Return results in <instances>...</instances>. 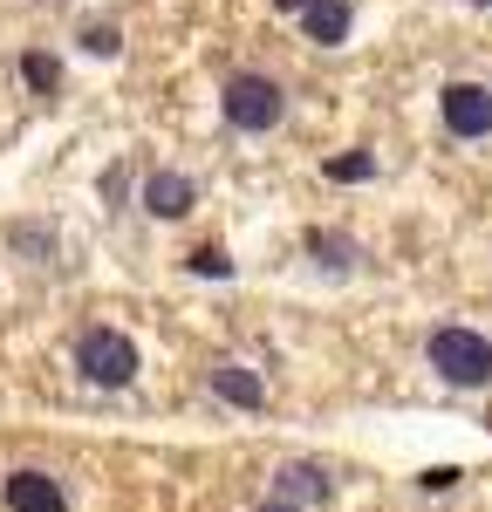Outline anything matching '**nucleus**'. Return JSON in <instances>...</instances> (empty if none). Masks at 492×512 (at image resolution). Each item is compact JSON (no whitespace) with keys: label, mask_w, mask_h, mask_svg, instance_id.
I'll return each instance as SVG.
<instances>
[{"label":"nucleus","mask_w":492,"mask_h":512,"mask_svg":"<svg viewBox=\"0 0 492 512\" xmlns=\"http://www.w3.org/2000/svg\"><path fill=\"white\" fill-rule=\"evenodd\" d=\"M431 369L445 376L451 390H486L492 383V342L472 328H438L431 335Z\"/></svg>","instance_id":"obj_1"},{"label":"nucleus","mask_w":492,"mask_h":512,"mask_svg":"<svg viewBox=\"0 0 492 512\" xmlns=\"http://www.w3.org/2000/svg\"><path fill=\"white\" fill-rule=\"evenodd\" d=\"M76 362L89 383H103V390H123L130 376H137V342L123 335V328H89L76 342Z\"/></svg>","instance_id":"obj_2"},{"label":"nucleus","mask_w":492,"mask_h":512,"mask_svg":"<svg viewBox=\"0 0 492 512\" xmlns=\"http://www.w3.org/2000/svg\"><path fill=\"white\" fill-rule=\"evenodd\" d=\"M219 103H226V123H233V130H274L281 110H287L281 82H267V76H233Z\"/></svg>","instance_id":"obj_3"},{"label":"nucleus","mask_w":492,"mask_h":512,"mask_svg":"<svg viewBox=\"0 0 492 512\" xmlns=\"http://www.w3.org/2000/svg\"><path fill=\"white\" fill-rule=\"evenodd\" d=\"M438 110H445V130L451 137H492V89L486 82H445V96H438Z\"/></svg>","instance_id":"obj_4"},{"label":"nucleus","mask_w":492,"mask_h":512,"mask_svg":"<svg viewBox=\"0 0 492 512\" xmlns=\"http://www.w3.org/2000/svg\"><path fill=\"white\" fill-rule=\"evenodd\" d=\"M199 205V185L185 178V171H151L144 178V212H158V219H185Z\"/></svg>","instance_id":"obj_5"},{"label":"nucleus","mask_w":492,"mask_h":512,"mask_svg":"<svg viewBox=\"0 0 492 512\" xmlns=\"http://www.w3.org/2000/svg\"><path fill=\"white\" fill-rule=\"evenodd\" d=\"M7 512H69V499L48 472H14L7 478Z\"/></svg>","instance_id":"obj_6"},{"label":"nucleus","mask_w":492,"mask_h":512,"mask_svg":"<svg viewBox=\"0 0 492 512\" xmlns=\"http://www.w3.org/2000/svg\"><path fill=\"white\" fill-rule=\"evenodd\" d=\"M212 396H226L233 410H260L267 403V383L253 369H240V362H212Z\"/></svg>","instance_id":"obj_7"},{"label":"nucleus","mask_w":492,"mask_h":512,"mask_svg":"<svg viewBox=\"0 0 492 512\" xmlns=\"http://www.w3.org/2000/svg\"><path fill=\"white\" fill-rule=\"evenodd\" d=\"M301 21H308V35L322 48H335V41H349V0H315Z\"/></svg>","instance_id":"obj_8"},{"label":"nucleus","mask_w":492,"mask_h":512,"mask_svg":"<svg viewBox=\"0 0 492 512\" xmlns=\"http://www.w3.org/2000/svg\"><path fill=\"white\" fill-rule=\"evenodd\" d=\"M274 485H281L287 499H328V472L322 465H281Z\"/></svg>","instance_id":"obj_9"},{"label":"nucleus","mask_w":492,"mask_h":512,"mask_svg":"<svg viewBox=\"0 0 492 512\" xmlns=\"http://www.w3.org/2000/svg\"><path fill=\"white\" fill-rule=\"evenodd\" d=\"M308 253H315L322 267H349V260H356V246L342 233H308Z\"/></svg>","instance_id":"obj_10"},{"label":"nucleus","mask_w":492,"mask_h":512,"mask_svg":"<svg viewBox=\"0 0 492 512\" xmlns=\"http://www.w3.org/2000/svg\"><path fill=\"white\" fill-rule=\"evenodd\" d=\"M328 178H335V185H363V178H376V158H369V151H349V158L328 164Z\"/></svg>","instance_id":"obj_11"},{"label":"nucleus","mask_w":492,"mask_h":512,"mask_svg":"<svg viewBox=\"0 0 492 512\" xmlns=\"http://www.w3.org/2000/svg\"><path fill=\"white\" fill-rule=\"evenodd\" d=\"M21 76H28V89H55V82H62V62H55V55H21Z\"/></svg>","instance_id":"obj_12"},{"label":"nucleus","mask_w":492,"mask_h":512,"mask_svg":"<svg viewBox=\"0 0 492 512\" xmlns=\"http://www.w3.org/2000/svg\"><path fill=\"white\" fill-rule=\"evenodd\" d=\"M192 274H212V280H226V274H233V260H226L219 246H199V253H192Z\"/></svg>","instance_id":"obj_13"},{"label":"nucleus","mask_w":492,"mask_h":512,"mask_svg":"<svg viewBox=\"0 0 492 512\" xmlns=\"http://www.w3.org/2000/svg\"><path fill=\"white\" fill-rule=\"evenodd\" d=\"M82 48L89 55H117V28H82Z\"/></svg>","instance_id":"obj_14"},{"label":"nucleus","mask_w":492,"mask_h":512,"mask_svg":"<svg viewBox=\"0 0 492 512\" xmlns=\"http://www.w3.org/2000/svg\"><path fill=\"white\" fill-rule=\"evenodd\" d=\"M417 485H431V492H445V485H458V472H451V465H438V472H424Z\"/></svg>","instance_id":"obj_15"},{"label":"nucleus","mask_w":492,"mask_h":512,"mask_svg":"<svg viewBox=\"0 0 492 512\" xmlns=\"http://www.w3.org/2000/svg\"><path fill=\"white\" fill-rule=\"evenodd\" d=\"M274 7H294V14H308V7H315V0H274Z\"/></svg>","instance_id":"obj_16"},{"label":"nucleus","mask_w":492,"mask_h":512,"mask_svg":"<svg viewBox=\"0 0 492 512\" xmlns=\"http://www.w3.org/2000/svg\"><path fill=\"white\" fill-rule=\"evenodd\" d=\"M260 512H294V506H281V499H274V506H260Z\"/></svg>","instance_id":"obj_17"}]
</instances>
